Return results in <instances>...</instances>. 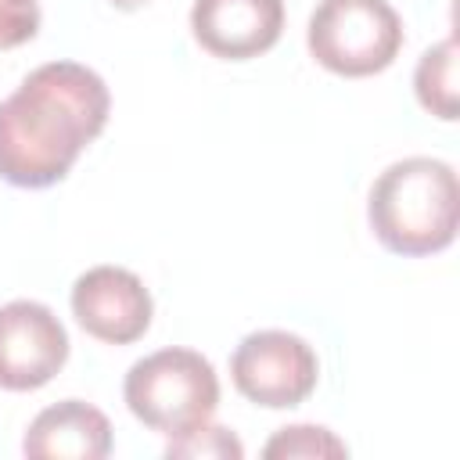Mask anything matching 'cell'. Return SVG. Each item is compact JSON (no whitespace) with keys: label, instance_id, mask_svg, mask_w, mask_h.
I'll return each instance as SVG.
<instances>
[{"label":"cell","instance_id":"5b68a950","mask_svg":"<svg viewBox=\"0 0 460 460\" xmlns=\"http://www.w3.org/2000/svg\"><path fill=\"white\" fill-rule=\"evenodd\" d=\"M234 388L266 410H291L316 388L320 363L305 338L291 331H252L230 356Z\"/></svg>","mask_w":460,"mask_h":460},{"label":"cell","instance_id":"3957f363","mask_svg":"<svg viewBox=\"0 0 460 460\" xmlns=\"http://www.w3.org/2000/svg\"><path fill=\"white\" fill-rule=\"evenodd\" d=\"M122 399L140 424L162 431L165 438H180L216 413L219 377L201 352L172 345L137 359L126 370Z\"/></svg>","mask_w":460,"mask_h":460},{"label":"cell","instance_id":"277c9868","mask_svg":"<svg viewBox=\"0 0 460 460\" xmlns=\"http://www.w3.org/2000/svg\"><path fill=\"white\" fill-rule=\"evenodd\" d=\"M305 43L334 75H377L402 50V18L388 0H320L309 14Z\"/></svg>","mask_w":460,"mask_h":460},{"label":"cell","instance_id":"ba28073f","mask_svg":"<svg viewBox=\"0 0 460 460\" xmlns=\"http://www.w3.org/2000/svg\"><path fill=\"white\" fill-rule=\"evenodd\" d=\"M194 40L223 61L266 54L284 32V0H194Z\"/></svg>","mask_w":460,"mask_h":460},{"label":"cell","instance_id":"4fadbf2b","mask_svg":"<svg viewBox=\"0 0 460 460\" xmlns=\"http://www.w3.org/2000/svg\"><path fill=\"white\" fill-rule=\"evenodd\" d=\"M40 32L36 0H0V50L22 47Z\"/></svg>","mask_w":460,"mask_h":460},{"label":"cell","instance_id":"52a82bcc","mask_svg":"<svg viewBox=\"0 0 460 460\" xmlns=\"http://www.w3.org/2000/svg\"><path fill=\"white\" fill-rule=\"evenodd\" d=\"M75 323L104 345H133L147 334L155 302L144 280L126 266H93L72 284Z\"/></svg>","mask_w":460,"mask_h":460},{"label":"cell","instance_id":"9c48e42d","mask_svg":"<svg viewBox=\"0 0 460 460\" xmlns=\"http://www.w3.org/2000/svg\"><path fill=\"white\" fill-rule=\"evenodd\" d=\"M22 453L32 460H104L111 453V424L97 406L61 399L32 417Z\"/></svg>","mask_w":460,"mask_h":460},{"label":"cell","instance_id":"7c38bea8","mask_svg":"<svg viewBox=\"0 0 460 460\" xmlns=\"http://www.w3.org/2000/svg\"><path fill=\"white\" fill-rule=\"evenodd\" d=\"M165 456L169 460H180V456H187V460H241L244 446L230 428L205 420L201 428H194L180 438H169Z\"/></svg>","mask_w":460,"mask_h":460},{"label":"cell","instance_id":"8992f818","mask_svg":"<svg viewBox=\"0 0 460 460\" xmlns=\"http://www.w3.org/2000/svg\"><path fill=\"white\" fill-rule=\"evenodd\" d=\"M68 359V331L50 305L14 298L0 305V388L36 392Z\"/></svg>","mask_w":460,"mask_h":460},{"label":"cell","instance_id":"30bf717a","mask_svg":"<svg viewBox=\"0 0 460 460\" xmlns=\"http://www.w3.org/2000/svg\"><path fill=\"white\" fill-rule=\"evenodd\" d=\"M413 93L424 111L442 122L456 119V40L446 36L442 43L428 47L413 68Z\"/></svg>","mask_w":460,"mask_h":460},{"label":"cell","instance_id":"6da1fadb","mask_svg":"<svg viewBox=\"0 0 460 460\" xmlns=\"http://www.w3.org/2000/svg\"><path fill=\"white\" fill-rule=\"evenodd\" d=\"M111 111L104 79L79 61L32 68L0 101V180L25 190L54 187L93 144Z\"/></svg>","mask_w":460,"mask_h":460},{"label":"cell","instance_id":"5bb4252c","mask_svg":"<svg viewBox=\"0 0 460 460\" xmlns=\"http://www.w3.org/2000/svg\"><path fill=\"white\" fill-rule=\"evenodd\" d=\"M119 11H140V7H147L151 0H111Z\"/></svg>","mask_w":460,"mask_h":460},{"label":"cell","instance_id":"7a4b0ae2","mask_svg":"<svg viewBox=\"0 0 460 460\" xmlns=\"http://www.w3.org/2000/svg\"><path fill=\"white\" fill-rule=\"evenodd\" d=\"M367 219L392 255L420 259L449 248L460 223V183L453 165L428 155L392 162L370 187Z\"/></svg>","mask_w":460,"mask_h":460},{"label":"cell","instance_id":"8fae6325","mask_svg":"<svg viewBox=\"0 0 460 460\" xmlns=\"http://www.w3.org/2000/svg\"><path fill=\"white\" fill-rule=\"evenodd\" d=\"M266 460H295V456H349V446L320 428V424H291L280 428L266 446H262Z\"/></svg>","mask_w":460,"mask_h":460}]
</instances>
